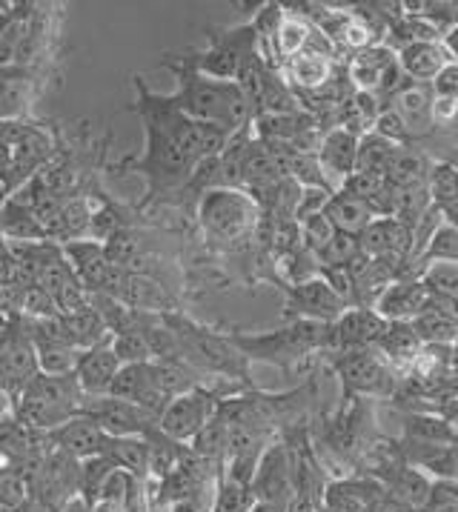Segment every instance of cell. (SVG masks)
Segmentation results:
<instances>
[{"label": "cell", "instance_id": "6da1fadb", "mask_svg": "<svg viewBox=\"0 0 458 512\" xmlns=\"http://www.w3.org/2000/svg\"><path fill=\"white\" fill-rule=\"evenodd\" d=\"M169 72L178 78V92L169 95L175 109H181L187 118L215 126L227 135H238L255 121V109L235 81H215L201 72H195L184 58L164 61Z\"/></svg>", "mask_w": 458, "mask_h": 512}, {"label": "cell", "instance_id": "7a4b0ae2", "mask_svg": "<svg viewBox=\"0 0 458 512\" xmlns=\"http://www.w3.org/2000/svg\"><path fill=\"white\" fill-rule=\"evenodd\" d=\"M229 341L247 361H264L272 367L290 372L315 352L333 355V324L315 321H290V327L255 332V335H229Z\"/></svg>", "mask_w": 458, "mask_h": 512}, {"label": "cell", "instance_id": "3957f363", "mask_svg": "<svg viewBox=\"0 0 458 512\" xmlns=\"http://www.w3.org/2000/svg\"><path fill=\"white\" fill-rule=\"evenodd\" d=\"M84 392L75 375H35L15 398V421L29 430H58L69 418L84 412Z\"/></svg>", "mask_w": 458, "mask_h": 512}, {"label": "cell", "instance_id": "277c9868", "mask_svg": "<svg viewBox=\"0 0 458 512\" xmlns=\"http://www.w3.org/2000/svg\"><path fill=\"white\" fill-rule=\"evenodd\" d=\"M198 221L212 241L218 244H241L261 224V206L255 204L247 189L215 186L201 192Z\"/></svg>", "mask_w": 458, "mask_h": 512}, {"label": "cell", "instance_id": "5b68a950", "mask_svg": "<svg viewBox=\"0 0 458 512\" xmlns=\"http://www.w3.org/2000/svg\"><path fill=\"white\" fill-rule=\"evenodd\" d=\"M255 49H258V35L252 29V23H241V26H232V29L209 32L207 46L187 55L184 61L195 72L207 75V78L235 81L238 69L244 66V61L250 58Z\"/></svg>", "mask_w": 458, "mask_h": 512}, {"label": "cell", "instance_id": "8992f818", "mask_svg": "<svg viewBox=\"0 0 458 512\" xmlns=\"http://www.w3.org/2000/svg\"><path fill=\"white\" fill-rule=\"evenodd\" d=\"M333 372L344 387V401L350 398H390L398 387V375L373 349L335 352Z\"/></svg>", "mask_w": 458, "mask_h": 512}, {"label": "cell", "instance_id": "52a82bcc", "mask_svg": "<svg viewBox=\"0 0 458 512\" xmlns=\"http://www.w3.org/2000/svg\"><path fill=\"white\" fill-rule=\"evenodd\" d=\"M172 332L181 344V358L192 367L229 375V378H244L247 381V358L238 352V347L204 327H195L187 321H172Z\"/></svg>", "mask_w": 458, "mask_h": 512}, {"label": "cell", "instance_id": "ba28073f", "mask_svg": "<svg viewBox=\"0 0 458 512\" xmlns=\"http://www.w3.org/2000/svg\"><path fill=\"white\" fill-rule=\"evenodd\" d=\"M144 126L146 149L144 158L138 161V169L149 178L152 189H175V186L189 184L198 172V164L169 138L164 129H158L149 121H144Z\"/></svg>", "mask_w": 458, "mask_h": 512}, {"label": "cell", "instance_id": "9c48e42d", "mask_svg": "<svg viewBox=\"0 0 458 512\" xmlns=\"http://www.w3.org/2000/svg\"><path fill=\"white\" fill-rule=\"evenodd\" d=\"M218 407H221V398L215 392H209L207 387L181 392L169 401L167 410L161 412L158 430L178 444L192 441L218 415Z\"/></svg>", "mask_w": 458, "mask_h": 512}, {"label": "cell", "instance_id": "30bf717a", "mask_svg": "<svg viewBox=\"0 0 458 512\" xmlns=\"http://www.w3.org/2000/svg\"><path fill=\"white\" fill-rule=\"evenodd\" d=\"M284 318L287 321H315V324H335L350 304L335 292L321 275L307 278L301 284L284 287Z\"/></svg>", "mask_w": 458, "mask_h": 512}, {"label": "cell", "instance_id": "8fae6325", "mask_svg": "<svg viewBox=\"0 0 458 512\" xmlns=\"http://www.w3.org/2000/svg\"><path fill=\"white\" fill-rule=\"evenodd\" d=\"M38 375V352L26 327L0 329V390L18 398Z\"/></svg>", "mask_w": 458, "mask_h": 512}, {"label": "cell", "instance_id": "7c38bea8", "mask_svg": "<svg viewBox=\"0 0 458 512\" xmlns=\"http://www.w3.org/2000/svg\"><path fill=\"white\" fill-rule=\"evenodd\" d=\"M252 492H255L258 501H267V504L287 510V504L295 498L290 444L275 441L264 450L261 461H258V470H255V478H252Z\"/></svg>", "mask_w": 458, "mask_h": 512}, {"label": "cell", "instance_id": "4fadbf2b", "mask_svg": "<svg viewBox=\"0 0 458 512\" xmlns=\"http://www.w3.org/2000/svg\"><path fill=\"white\" fill-rule=\"evenodd\" d=\"M84 415H89L109 438H146L152 430H158V418L141 410L138 404H129L121 398H89L84 404Z\"/></svg>", "mask_w": 458, "mask_h": 512}, {"label": "cell", "instance_id": "5bb4252c", "mask_svg": "<svg viewBox=\"0 0 458 512\" xmlns=\"http://www.w3.org/2000/svg\"><path fill=\"white\" fill-rule=\"evenodd\" d=\"M433 86L427 83L407 81L390 101L384 106H390L398 115V121L404 126V135L410 144L427 141L436 132V121H433Z\"/></svg>", "mask_w": 458, "mask_h": 512}, {"label": "cell", "instance_id": "9a60e30c", "mask_svg": "<svg viewBox=\"0 0 458 512\" xmlns=\"http://www.w3.org/2000/svg\"><path fill=\"white\" fill-rule=\"evenodd\" d=\"M118 372H121V361L112 349V335H109L106 341L81 352L78 367H75V381H78L86 401L89 398H106Z\"/></svg>", "mask_w": 458, "mask_h": 512}, {"label": "cell", "instance_id": "2e32d148", "mask_svg": "<svg viewBox=\"0 0 458 512\" xmlns=\"http://www.w3.org/2000/svg\"><path fill=\"white\" fill-rule=\"evenodd\" d=\"M315 158L321 164L327 186L333 192H338L341 184L355 172V164H358V138H355L353 132L341 129V126H333L330 132H324Z\"/></svg>", "mask_w": 458, "mask_h": 512}, {"label": "cell", "instance_id": "e0dca14e", "mask_svg": "<svg viewBox=\"0 0 458 512\" xmlns=\"http://www.w3.org/2000/svg\"><path fill=\"white\" fill-rule=\"evenodd\" d=\"M387 321L370 307H350L333 324V355L353 349H373Z\"/></svg>", "mask_w": 458, "mask_h": 512}, {"label": "cell", "instance_id": "ac0fdd59", "mask_svg": "<svg viewBox=\"0 0 458 512\" xmlns=\"http://www.w3.org/2000/svg\"><path fill=\"white\" fill-rule=\"evenodd\" d=\"M410 324L424 347H453V341L458 338V304L430 292L427 307Z\"/></svg>", "mask_w": 458, "mask_h": 512}, {"label": "cell", "instance_id": "d6986e66", "mask_svg": "<svg viewBox=\"0 0 458 512\" xmlns=\"http://www.w3.org/2000/svg\"><path fill=\"white\" fill-rule=\"evenodd\" d=\"M49 438L58 444V450L63 455H69L75 461H86V458L104 455L106 441H109V435L89 415H84V412L75 415V418H69L58 430L49 432Z\"/></svg>", "mask_w": 458, "mask_h": 512}, {"label": "cell", "instance_id": "ffe728a7", "mask_svg": "<svg viewBox=\"0 0 458 512\" xmlns=\"http://www.w3.org/2000/svg\"><path fill=\"white\" fill-rule=\"evenodd\" d=\"M430 292L421 284V278H398L390 287L384 289V295L375 301V312L384 321H416L421 315V309L427 307Z\"/></svg>", "mask_w": 458, "mask_h": 512}, {"label": "cell", "instance_id": "44dd1931", "mask_svg": "<svg viewBox=\"0 0 458 512\" xmlns=\"http://www.w3.org/2000/svg\"><path fill=\"white\" fill-rule=\"evenodd\" d=\"M278 72L295 89V95H313V92H321L327 83L333 81L338 66H335L333 55H324V52H301L292 61L284 63Z\"/></svg>", "mask_w": 458, "mask_h": 512}, {"label": "cell", "instance_id": "7402d4cb", "mask_svg": "<svg viewBox=\"0 0 458 512\" xmlns=\"http://www.w3.org/2000/svg\"><path fill=\"white\" fill-rule=\"evenodd\" d=\"M453 61L456 58H453V52L447 49L444 41L413 43V46L398 49V63H401L404 75L413 83H427L430 86Z\"/></svg>", "mask_w": 458, "mask_h": 512}, {"label": "cell", "instance_id": "603a6c76", "mask_svg": "<svg viewBox=\"0 0 458 512\" xmlns=\"http://www.w3.org/2000/svg\"><path fill=\"white\" fill-rule=\"evenodd\" d=\"M421 338L416 335L413 324H404V321H387V329L381 332L375 352L387 361V367L393 372H410L416 358L421 355Z\"/></svg>", "mask_w": 458, "mask_h": 512}, {"label": "cell", "instance_id": "cb8c5ba5", "mask_svg": "<svg viewBox=\"0 0 458 512\" xmlns=\"http://www.w3.org/2000/svg\"><path fill=\"white\" fill-rule=\"evenodd\" d=\"M430 169H433V161L427 158L424 149H418L416 144H404L398 146L393 161H390L387 181L396 186V189H401V192L418 189V186H427Z\"/></svg>", "mask_w": 458, "mask_h": 512}, {"label": "cell", "instance_id": "d4e9b609", "mask_svg": "<svg viewBox=\"0 0 458 512\" xmlns=\"http://www.w3.org/2000/svg\"><path fill=\"white\" fill-rule=\"evenodd\" d=\"M404 441L427 444V447H450V444H458V430L450 418L413 412L404 418Z\"/></svg>", "mask_w": 458, "mask_h": 512}, {"label": "cell", "instance_id": "484cf974", "mask_svg": "<svg viewBox=\"0 0 458 512\" xmlns=\"http://www.w3.org/2000/svg\"><path fill=\"white\" fill-rule=\"evenodd\" d=\"M324 215L330 218L335 232H347V235H355V238L375 221L373 209L364 204L361 198H353L347 192H335Z\"/></svg>", "mask_w": 458, "mask_h": 512}, {"label": "cell", "instance_id": "4316f807", "mask_svg": "<svg viewBox=\"0 0 458 512\" xmlns=\"http://www.w3.org/2000/svg\"><path fill=\"white\" fill-rule=\"evenodd\" d=\"M321 512H373V495L367 492V484L341 478L327 484L321 498Z\"/></svg>", "mask_w": 458, "mask_h": 512}, {"label": "cell", "instance_id": "83f0119b", "mask_svg": "<svg viewBox=\"0 0 458 512\" xmlns=\"http://www.w3.org/2000/svg\"><path fill=\"white\" fill-rule=\"evenodd\" d=\"M135 478L124 470H115L92 498H86L89 512H129V504L135 498Z\"/></svg>", "mask_w": 458, "mask_h": 512}, {"label": "cell", "instance_id": "f1b7e54d", "mask_svg": "<svg viewBox=\"0 0 458 512\" xmlns=\"http://www.w3.org/2000/svg\"><path fill=\"white\" fill-rule=\"evenodd\" d=\"M104 455L118 467L129 472L132 478H144L149 472V447L146 438H109L104 447Z\"/></svg>", "mask_w": 458, "mask_h": 512}, {"label": "cell", "instance_id": "f546056e", "mask_svg": "<svg viewBox=\"0 0 458 512\" xmlns=\"http://www.w3.org/2000/svg\"><path fill=\"white\" fill-rule=\"evenodd\" d=\"M396 149L398 144L381 138L378 132H367L364 138H358V164H355V169L387 178V169H390V161H393Z\"/></svg>", "mask_w": 458, "mask_h": 512}, {"label": "cell", "instance_id": "4dcf8cb0", "mask_svg": "<svg viewBox=\"0 0 458 512\" xmlns=\"http://www.w3.org/2000/svg\"><path fill=\"white\" fill-rule=\"evenodd\" d=\"M427 195L433 209H444V206L456 204L458 201V164L450 161H436L427 178Z\"/></svg>", "mask_w": 458, "mask_h": 512}, {"label": "cell", "instance_id": "1f68e13d", "mask_svg": "<svg viewBox=\"0 0 458 512\" xmlns=\"http://www.w3.org/2000/svg\"><path fill=\"white\" fill-rule=\"evenodd\" d=\"M418 278L427 287V292L441 295V298H450V301L458 304V264H453V261L424 264V267L418 269Z\"/></svg>", "mask_w": 458, "mask_h": 512}, {"label": "cell", "instance_id": "d6a6232c", "mask_svg": "<svg viewBox=\"0 0 458 512\" xmlns=\"http://www.w3.org/2000/svg\"><path fill=\"white\" fill-rule=\"evenodd\" d=\"M433 261H453L458 264V229L450 224H441L433 229V235H430V241L424 246V252L418 255V267H416V275L418 269L424 267V264H433Z\"/></svg>", "mask_w": 458, "mask_h": 512}, {"label": "cell", "instance_id": "836d02e7", "mask_svg": "<svg viewBox=\"0 0 458 512\" xmlns=\"http://www.w3.org/2000/svg\"><path fill=\"white\" fill-rule=\"evenodd\" d=\"M255 492L247 484H238V481H229L221 478L218 487H215V498H212V507L209 512H250L255 504Z\"/></svg>", "mask_w": 458, "mask_h": 512}, {"label": "cell", "instance_id": "e575fe53", "mask_svg": "<svg viewBox=\"0 0 458 512\" xmlns=\"http://www.w3.org/2000/svg\"><path fill=\"white\" fill-rule=\"evenodd\" d=\"M112 349H115L121 367L152 361V352H149V344H146L141 329H121V332H112Z\"/></svg>", "mask_w": 458, "mask_h": 512}, {"label": "cell", "instance_id": "d590c367", "mask_svg": "<svg viewBox=\"0 0 458 512\" xmlns=\"http://www.w3.org/2000/svg\"><path fill=\"white\" fill-rule=\"evenodd\" d=\"M355 258H361V246L355 235L347 232H335V238L327 244V249L318 255V267L321 269H347Z\"/></svg>", "mask_w": 458, "mask_h": 512}, {"label": "cell", "instance_id": "8d00e7d4", "mask_svg": "<svg viewBox=\"0 0 458 512\" xmlns=\"http://www.w3.org/2000/svg\"><path fill=\"white\" fill-rule=\"evenodd\" d=\"M301 246L307 252H313L315 258L327 249V244L335 238V226L330 224L327 215H313L307 221H301Z\"/></svg>", "mask_w": 458, "mask_h": 512}, {"label": "cell", "instance_id": "74e56055", "mask_svg": "<svg viewBox=\"0 0 458 512\" xmlns=\"http://www.w3.org/2000/svg\"><path fill=\"white\" fill-rule=\"evenodd\" d=\"M333 195L335 192L333 189H327V186H304L301 195H298L295 212H292V221L301 224V221H307V218H313V215H324L330 201H333Z\"/></svg>", "mask_w": 458, "mask_h": 512}, {"label": "cell", "instance_id": "f35d334b", "mask_svg": "<svg viewBox=\"0 0 458 512\" xmlns=\"http://www.w3.org/2000/svg\"><path fill=\"white\" fill-rule=\"evenodd\" d=\"M387 184V178L384 175H373V172H361V169H355L353 175L341 184L338 192H347V195H353V198H361L364 204H370L375 195L384 189Z\"/></svg>", "mask_w": 458, "mask_h": 512}, {"label": "cell", "instance_id": "ab89813d", "mask_svg": "<svg viewBox=\"0 0 458 512\" xmlns=\"http://www.w3.org/2000/svg\"><path fill=\"white\" fill-rule=\"evenodd\" d=\"M26 478L15 470H0V510H15L26 504Z\"/></svg>", "mask_w": 458, "mask_h": 512}, {"label": "cell", "instance_id": "60d3db41", "mask_svg": "<svg viewBox=\"0 0 458 512\" xmlns=\"http://www.w3.org/2000/svg\"><path fill=\"white\" fill-rule=\"evenodd\" d=\"M430 86H433V95H438V98H453V101H458V61L450 63Z\"/></svg>", "mask_w": 458, "mask_h": 512}, {"label": "cell", "instance_id": "b9f144b4", "mask_svg": "<svg viewBox=\"0 0 458 512\" xmlns=\"http://www.w3.org/2000/svg\"><path fill=\"white\" fill-rule=\"evenodd\" d=\"M433 121L436 129H447L450 123L458 121V101L453 98H433Z\"/></svg>", "mask_w": 458, "mask_h": 512}, {"label": "cell", "instance_id": "7bdbcfd3", "mask_svg": "<svg viewBox=\"0 0 458 512\" xmlns=\"http://www.w3.org/2000/svg\"><path fill=\"white\" fill-rule=\"evenodd\" d=\"M321 510V504H315L310 498H301V495H295L290 504H287V512H318Z\"/></svg>", "mask_w": 458, "mask_h": 512}, {"label": "cell", "instance_id": "ee69618b", "mask_svg": "<svg viewBox=\"0 0 458 512\" xmlns=\"http://www.w3.org/2000/svg\"><path fill=\"white\" fill-rule=\"evenodd\" d=\"M441 221H444V224L456 226V229H458V201H456V204H450V206H444V209H441Z\"/></svg>", "mask_w": 458, "mask_h": 512}, {"label": "cell", "instance_id": "f6af8a7d", "mask_svg": "<svg viewBox=\"0 0 458 512\" xmlns=\"http://www.w3.org/2000/svg\"><path fill=\"white\" fill-rule=\"evenodd\" d=\"M61 512H89V504H86L81 495H75V498L66 501V507H63Z\"/></svg>", "mask_w": 458, "mask_h": 512}, {"label": "cell", "instance_id": "bcb514c9", "mask_svg": "<svg viewBox=\"0 0 458 512\" xmlns=\"http://www.w3.org/2000/svg\"><path fill=\"white\" fill-rule=\"evenodd\" d=\"M250 512H287L284 507H275V504H267V501H255Z\"/></svg>", "mask_w": 458, "mask_h": 512}, {"label": "cell", "instance_id": "7dc6e473", "mask_svg": "<svg viewBox=\"0 0 458 512\" xmlns=\"http://www.w3.org/2000/svg\"><path fill=\"white\" fill-rule=\"evenodd\" d=\"M0 12H3V6H0Z\"/></svg>", "mask_w": 458, "mask_h": 512}]
</instances>
